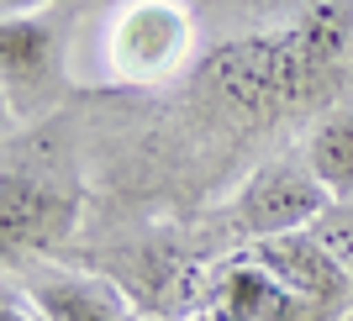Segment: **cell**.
<instances>
[{
  "instance_id": "cell-12",
  "label": "cell",
  "mask_w": 353,
  "mask_h": 321,
  "mask_svg": "<svg viewBox=\"0 0 353 321\" xmlns=\"http://www.w3.org/2000/svg\"><path fill=\"white\" fill-rule=\"evenodd\" d=\"M6 6V16H37L43 6H53V0H0Z\"/></svg>"
},
{
  "instance_id": "cell-10",
  "label": "cell",
  "mask_w": 353,
  "mask_h": 321,
  "mask_svg": "<svg viewBox=\"0 0 353 321\" xmlns=\"http://www.w3.org/2000/svg\"><path fill=\"white\" fill-rule=\"evenodd\" d=\"M311 232L322 237V248L332 253V258L348 269V279H353V200H338V205H327V216L311 227Z\"/></svg>"
},
{
  "instance_id": "cell-5",
  "label": "cell",
  "mask_w": 353,
  "mask_h": 321,
  "mask_svg": "<svg viewBox=\"0 0 353 321\" xmlns=\"http://www.w3.org/2000/svg\"><path fill=\"white\" fill-rule=\"evenodd\" d=\"M201 316L211 321H327L316 306H306L301 295H290L264 263L243 253L227 258L201 290Z\"/></svg>"
},
{
  "instance_id": "cell-6",
  "label": "cell",
  "mask_w": 353,
  "mask_h": 321,
  "mask_svg": "<svg viewBox=\"0 0 353 321\" xmlns=\"http://www.w3.org/2000/svg\"><path fill=\"white\" fill-rule=\"evenodd\" d=\"M74 216H79V200L74 190H63L59 179L43 174H6V190H0V221H6V253H43L53 242L74 232Z\"/></svg>"
},
{
  "instance_id": "cell-13",
  "label": "cell",
  "mask_w": 353,
  "mask_h": 321,
  "mask_svg": "<svg viewBox=\"0 0 353 321\" xmlns=\"http://www.w3.org/2000/svg\"><path fill=\"white\" fill-rule=\"evenodd\" d=\"M148 321H211V316H201V311H195V316H148Z\"/></svg>"
},
{
  "instance_id": "cell-2",
  "label": "cell",
  "mask_w": 353,
  "mask_h": 321,
  "mask_svg": "<svg viewBox=\"0 0 353 321\" xmlns=\"http://www.w3.org/2000/svg\"><path fill=\"white\" fill-rule=\"evenodd\" d=\"M195 27L174 0H127L105 32V69L121 85H159L185 69Z\"/></svg>"
},
{
  "instance_id": "cell-7",
  "label": "cell",
  "mask_w": 353,
  "mask_h": 321,
  "mask_svg": "<svg viewBox=\"0 0 353 321\" xmlns=\"http://www.w3.org/2000/svg\"><path fill=\"white\" fill-rule=\"evenodd\" d=\"M27 295L48 321H143L105 274H37Z\"/></svg>"
},
{
  "instance_id": "cell-3",
  "label": "cell",
  "mask_w": 353,
  "mask_h": 321,
  "mask_svg": "<svg viewBox=\"0 0 353 321\" xmlns=\"http://www.w3.org/2000/svg\"><path fill=\"white\" fill-rule=\"evenodd\" d=\"M332 195L316 185V174L306 169V158H269L259 163L237 195V221L243 232L259 237H285V232H306L327 216Z\"/></svg>"
},
{
  "instance_id": "cell-9",
  "label": "cell",
  "mask_w": 353,
  "mask_h": 321,
  "mask_svg": "<svg viewBox=\"0 0 353 321\" xmlns=\"http://www.w3.org/2000/svg\"><path fill=\"white\" fill-rule=\"evenodd\" d=\"M301 158L316 174V185L332 195V205L353 200V105H332L327 116H316V127L301 143Z\"/></svg>"
},
{
  "instance_id": "cell-4",
  "label": "cell",
  "mask_w": 353,
  "mask_h": 321,
  "mask_svg": "<svg viewBox=\"0 0 353 321\" xmlns=\"http://www.w3.org/2000/svg\"><path fill=\"white\" fill-rule=\"evenodd\" d=\"M248 253L264 263L290 295H301L306 306H316L327 321H338L343 311H353L348 269L322 248V237L311 232V227H306V232H285V237H259Z\"/></svg>"
},
{
  "instance_id": "cell-11",
  "label": "cell",
  "mask_w": 353,
  "mask_h": 321,
  "mask_svg": "<svg viewBox=\"0 0 353 321\" xmlns=\"http://www.w3.org/2000/svg\"><path fill=\"white\" fill-rule=\"evenodd\" d=\"M0 321H48V316L32 306V295H27V290H21V295L11 290V295H6V306H0Z\"/></svg>"
},
{
  "instance_id": "cell-14",
  "label": "cell",
  "mask_w": 353,
  "mask_h": 321,
  "mask_svg": "<svg viewBox=\"0 0 353 321\" xmlns=\"http://www.w3.org/2000/svg\"><path fill=\"white\" fill-rule=\"evenodd\" d=\"M338 321H353V311H343V316H338Z\"/></svg>"
},
{
  "instance_id": "cell-8",
  "label": "cell",
  "mask_w": 353,
  "mask_h": 321,
  "mask_svg": "<svg viewBox=\"0 0 353 321\" xmlns=\"http://www.w3.org/2000/svg\"><path fill=\"white\" fill-rule=\"evenodd\" d=\"M53 63H59V27L53 21H43V16H6L0 21V79H6L11 101L43 90Z\"/></svg>"
},
{
  "instance_id": "cell-1",
  "label": "cell",
  "mask_w": 353,
  "mask_h": 321,
  "mask_svg": "<svg viewBox=\"0 0 353 321\" xmlns=\"http://www.w3.org/2000/svg\"><path fill=\"white\" fill-rule=\"evenodd\" d=\"M353 16L343 0H316L301 21L280 32H253L216 48L206 63V85L243 116H274L306 95L332 85V74L348 63Z\"/></svg>"
}]
</instances>
